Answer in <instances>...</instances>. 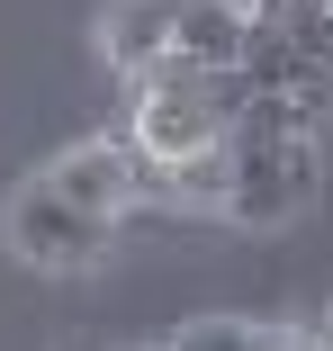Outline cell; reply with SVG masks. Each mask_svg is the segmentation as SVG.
<instances>
[{
  "label": "cell",
  "instance_id": "obj_1",
  "mask_svg": "<svg viewBox=\"0 0 333 351\" xmlns=\"http://www.w3.org/2000/svg\"><path fill=\"white\" fill-rule=\"evenodd\" d=\"M324 162L315 135H225V217L234 226H288L315 198Z\"/></svg>",
  "mask_w": 333,
  "mask_h": 351
},
{
  "label": "cell",
  "instance_id": "obj_2",
  "mask_svg": "<svg viewBox=\"0 0 333 351\" xmlns=\"http://www.w3.org/2000/svg\"><path fill=\"white\" fill-rule=\"evenodd\" d=\"M0 234H10V252L27 261V270H90V261H108V217H90V207H73L45 171L36 180H18L10 189V217H0Z\"/></svg>",
  "mask_w": 333,
  "mask_h": 351
},
{
  "label": "cell",
  "instance_id": "obj_3",
  "mask_svg": "<svg viewBox=\"0 0 333 351\" xmlns=\"http://www.w3.org/2000/svg\"><path fill=\"white\" fill-rule=\"evenodd\" d=\"M45 180L73 198V207H90V217H126V207L145 198V154L126 145V135H82V145H63L54 162H45Z\"/></svg>",
  "mask_w": 333,
  "mask_h": 351
},
{
  "label": "cell",
  "instance_id": "obj_4",
  "mask_svg": "<svg viewBox=\"0 0 333 351\" xmlns=\"http://www.w3.org/2000/svg\"><path fill=\"white\" fill-rule=\"evenodd\" d=\"M171 19H180V0H108V10H99V54L117 63L126 82H145L153 63L171 54Z\"/></svg>",
  "mask_w": 333,
  "mask_h": 351
},
{
  "label": "cell",
  "instance_id": "obj_5",
  "mask_svg": "<svg viewBox=\"0 0 333 351\" xmlns=\"http://www.w3.org/2000/svg\"><path fill=\"white\" fill-rule=\"evenodd\" d=\"M243 36H252V10H234V0H180V19H171V54L208 63V73H234Z\"/></svg>",
  "mask_w": 333,
  "mask_h": 351
},
{
  "label": "cell",
  "instance_id": "obj_6",
  "mask_svg": "<svg viewBox=\"0 0 333 351\" xmlns=\"http://www.w3.org/2000/svg\"><path fill=\"white\" fill-rule=\"evenodd\" d=\"M171 351H280L271 324H243V315H198L171 333Z\"/></svg>",
  "mask_w": 333,
  "mask_h": 351
},
{
  "label": "cell",
  "instance_id": "obj_7",
  "mask_svg": "<svg viewBox=\"0 0 333 351\" xmlns=\"http://www.w3.org/2000/svg\"><path fill=\"white\" fill-rule=\"evenodd\" d=\"M306 333H315V351H333V315H324V324H306Z\"/></svg>",
  "mask_w": 333,
  "mask_h": 351
},
{
  "label": "cell",
  "instance_id": "obj_8",
  "mask_svg": "<svg viewBox=\"0 0 333 351\" xmlns=\"http://www.w3.org/2000/svg\"><path fill=\"white\" fill-rule=\"evenodd\" d=\"M280 351H315V333H280Z\"/></svg>",
  "mask_w": 333,
  "mask_h": 351
},
{
  "label": "cell",
  "instance_id": "obj_9",
  "mask_svg": "<svg viewBox=\"0 0 333 351\" xmlns=\"http://www.w3.org/2000/svg\"><path fill=\"white\" fill-rule=\"evenodd\" d=\"M136 351H171V342H136Z\"/></svg>",
  "mask_w": 333,
  "mask_h": 351
},
{
  "label": "cell",
  "instance_id": "obj_10",
  "mask_svg": "<svg viewBox=\"0 0 333 351\" xmlns=\"http://www.w3.org/2000/svg\"><path fill=\"white\" fill-rule=\"evenodd\" d=\"M63 351H82V342H63Z\"/></svg>",
  "mask_w": 333,
  "mask_h": 351
}]
</instances>
